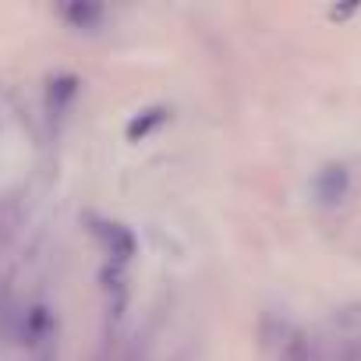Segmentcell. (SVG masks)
Returning <instances> with one entry per match:
<instances>
[{
  "label": "cell",
  "mask_w": 361,
  "mask_h": 361,
  "mask_svg": "<svg viewBox=\"0 0 361 361\" xmlns=\"http://www.w3.org/2000/svg\"><path fill=\"white\" fill-rule=\"evenodd\" d=\"M166 117H170V106H163V103L138 110V114L128 121V128H124L128 142H142V138H149L156 128H163V124H166Z\"/></svg>",
  "instance_id": "obj_7"
},
{
  "label": "cell",
  "mask_w": 361,
  "mask_h": 361,
  "mask_svg": "<svg viewBox=\"0 0 361 361\" xmlns=\"http://www.w3.org/2000/svg\"><path fill=\"white\" fill-rule=\"evenodd\" d=\"M61 18L71 29H78V32H96L103 25V18H106V8L92 4V0H71V4L61 8Z\"/></svg>",
  "instance_id": "obj_5"
},
{
  "label": "cell",
  "mask_w": 361,
  "mask_h": 361,
  "mask_svg": "<svg viewBox=\"0 0 361 361\" xmlns=\"http://www.w3.org/2000/svg\"><path fill=\"white\" fill-rule=\"evenodd\" d=\"M89 224H92V234L99 238V245L106 248L110 262L124 266L135 255V234L124 224H114V220H103V216H89Z\"/></svg>",
  "instance_id": "obj_2"
},
{
  "label": "cell",
  "mask_w": 361,
  "mask_h": 361,
  "mask_svg": "<svg viewBox=\"0 0 361 361\" xmlns=\"http://www.w3.org/2000/svg\"><path fill=\"white\" fill-rule=\"evenodd\" d=\"M75 96H78V78L75 75H57L50 82V89H47V117H50V124H61L68 117Z\"/></svg>",
  "instance_id": "obj_4"
},
{
  "label": "cell",
  "mask_w": 361,
  "mask_h": 361,
  "mask_svg": "<svg viewBox=\"0 0 361 361\" xmlns=\"http://www.w3.org/2000/svg\"><path fill=\"white\" fill-rule=\"evenodd\" d=\"M29 224V188L15 185L0 192V248H11Z\"/></svg>",
  "instance_id": "obj_1"
},
{
  "label": "cell",
  "mask_w": 361,
  "mask_h": 361,
  "mask_svg": "<svg viewBox=\"0 0 361 361\" xmlns=\"http://www.w3.org/2000/svg\"><path fill=\"white\" fill-rule=\"evenodd\" d=\"M347 188H350V173L343 163H326L312 180V192H315L319 206H340L347 199Z\"/></svg>",
  "instance_id": "obj_3"
},
{
  "label": "cell",
  "mask_w": 361,
  "mask_h": 361,
  "mask_svg": "<svg viewBox=\"0 0 361 361\" xmlns=\"http://www.w3.org/2000/svg\"><path fill=\"white\" fill-rule=\"evenodd\" d=\"M22 333V312L15 305V294L8 287V280L0 276V343H15Z\"/></svg>",
  "instance_id": "obj_6"
},
{
  "label": "cell",
  "mask_w": 361,
  "mask_h": 361,
  "mask_svg": "<svg viewBox=\"0 0 361 361\" xmlns=\"http://www.w3.org/2000/svg\"><path fill=\"white\" fill-rule=\"evenodd\" d=\"M280 361H319L315 343L308 340V333L294 329V333L283 340V347H280Z\"/></svg>",
  "instance_id": "obj_8"
}]
</instances>
